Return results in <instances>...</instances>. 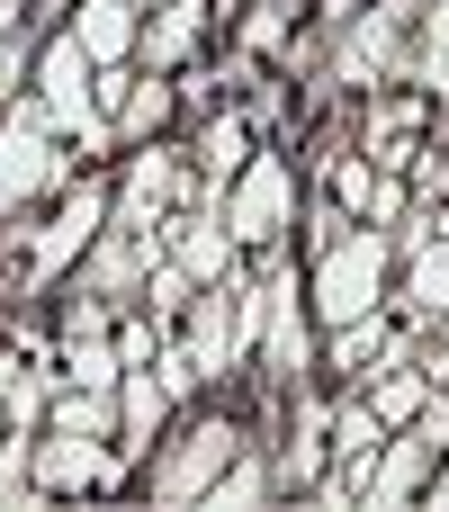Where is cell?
I'll return each instance as SVG.
<instances>
[{
  "label": "cell",
  "instance_id": "cell-25",
  "mask_svg": "<svg viewBox=\"0 0 449 512\" xmlns=\"http://www.w3.org/2000/svg\"><path fill=\"white\" fill-rule=\"evenodd\" d=\"M414 81L449 117V0H423V36H414Z\"/></svg>",
  "mask_w": 449,
  "mask_h": 512
},
{
  "label": "cell",
  "instance_id": "cell-28",
  "mask_svg": "<svg viewBox=\"0 0 449 512\" xmlns=\"http://www.w3.org/2000/svg\"><path fill=\"white\" fill-rule=\"evenodd\" d=\"M405 207H414V198H405V171H378V189H369V216H360V225H387V234H396V225H405Z\"/></svg>",
  "mask_w": 449,
  "mask_h": 512
},
{
  "label": "cell",
  "instance_id": "cell-9",
  "mask_svg": "<svg viewBox=\"0 0 449 512\" xmlns=\"http://www.w3.org/2000/svg\"><path fill=\"white\" fill-rule=\"evenodd\" d=\"M288 225H297V171H288V153H261V144H252V162H243L234 189H225V234H234L243 252H279Z\"/></svg>",
  "mask_w": 449,
  "mask_h": 512
},
{
  "label": "cell",
  "instance_id": "cell-24",
  "mask_svg": "<svg viewBox=\"0 0 449 512\" xmlns=\"http://www.w3.org/2000/svg\"><path fill=\"white\" fill-rule=\"evenodd\" d=\"M171 108H180V90H171L162 72H135V90H126V108H117L108 126H117V144H153V135L171 126Z\"/></svg>",
  "mask_w": 449,
  "mask_h": 512
},
{
  "label": "cell",
  "instance_id": "cell-8",
  "mask_svg": "<svg viewBox=\"0 0 449 512\" xmlns=\"http://www.w3.org/2000/svg\"><path fill=\"white\" fill-rule=\"evenodd\" d=\"M189 198H198V189H189V162L153 135V144L126 162V180H117V198H108V225H117V234H144V243H162V234H171V216H180Z\"/></svg>",
  "mask_w": 449,
  "mask_h": 512
},
{
  "label": "cell",
  "instance_id": "cell-1",
  "mask_svg": "<svg viewBox=\"0 0 449 512\" xmlns=\"http://www.w3.org/2000/svg\"><path fill=\"white\" fill-rule=\"evenodd\" d=\"M108 198H117V180L81 171L45 225H9V243H0V270H9V288L27 297V288H54L63 270H81V252H90V243H99V225H108Z\"/></svg>",
  "mask_w": 449,
  "mask_h": 512
},
{
  "label": "cell",
  "instance_id": "cell-22",
  "mask_svg": "<svg viewBox=\"0 0 449 512\" xmlns=\"http://www.w3.org/2000/svg\"><path fill=\"white\" fill-rule=\"evenodd\" d=\"M270 495H279V468L261 459V441H243L225 459V477L207 486V512H252V504H270Z\"/></svg>",
  "mask_w": 449,
  "mask_h": 512
},
{
  "label": "cell",
  "instance_id": "cell-10",
  "mask_svg": "<svg viewBox=\"0 0 449 512\" xmlns=\"http://www.w3.org/2000/svg\"><path fill=\"white\" fill-rule=\"evenodd\" d=\"M306 351H315V306H306V279L288 252H261V360L270 378H306Z\"/></svg>",
  "mask_w": 449,
  "mask_h": 512
},
{
  "label": "cell",
  "instance_id": "cell-30",
  "mask_svg": "<svg viewBox=\"0 0 449 512\" xmlns=\"http://www.w3.org/2000/svg\"><path fill=\"white\" fill-rule=\"evenodd\" d=\"M117 369H153V324H144V315L117 324Z\"/></svg>",
  "mask_w": 449,
  "mask_h": 512
},
{
  "label": "cell",
  "instance_id": "cell-6",
  "mask_svg": "<svg viewBox=\"0 0 449 512\" xmlns=\"http://www.w3.org/2000/svg\"><path fill=\"white\" fill-rule=\"evenodd\" d=\"M90 81H99V63L81 54V36H72V27L36 45V72H27V90H36V99H45V117L63 126V144H81V162L117 144V126L99 117V99H90Z\"/></svg>",
  "mask_w": 449,
  "mask_h": 512
},
{
  "label": "cell",
  "instance_id": "cell-13",
  "mask_svg": "<svg viewBox=\"0 0 449 512\" xmlns=\"http://www.w3.org/2000/svg\"><path fill=\"white\" fill-rule=\"evenodd\" d=\"M423 126H432V99H423V90H387V99H369V117H360V153H369L378 171H414V162H423Z\"/></svg>",
  "mask_w": 449,
  "mask_h": 512
},
{
  "label": "cell",
  "instance_id": "cell-7",
  "mask_svg": "<svg viewBox=\"0 0 449 512\" xmlns=\"http://www.w3.org/2000/svg\"><path fill=\"white\" fill-rule=\"evenodd\" d=\"M441 459H449V387H432V396H423V414L387 432V450H378V468H369V486H360V495H369L378 512L414 504V495L432 486V468H441Z\"/></svg>",
  "mask_w": 449,
  "mask_h": 512
},
{
  "label": "cell",
  "instance_id": "cell-21",
  "mask_svg": "<svg viewBox=\"0 0 449 512\" xmlns=\"http://www.w3.org/2000/svg\"><path fill=\"white\" fill-rule=\"evenodd\" d=\"M378 450H387V423H378V405H369V396H351V405L333 414V459H342V477H351V486H369Z\"/></svg>",
  "mask_w": 449,
  "mask_h": 512
},
{
  "label": "cell",
  "instance_id": "cell-14",
  "mask_svg": "<svg viewBox=\"0 0 449 512\" xmlns=\"http://www.w3.org/2000/svg\"><path fill=\"white\" fill-rule=\"evenodd\" d=\"M153 261H162V243H144V234H117V225H99V243L81 252V288H90V297H108V306H126V297H144Z\"/></svg>",
  "mask_w": 449,
  "mask_h": 512
},
{
  "label": "cell",
  "instance_id": "cell-18",
  "mask_svg": "<svg viewBox=\"0 0 449 512\" xmlns=\"http://www.w3.org/2000/svg\"><path fill=\"white\" fill-rule=\"evenodd\" d=\"M441 234H423V243H405V315L432 333L449 315V216H432Z\"/></svg>",
  "mask_w": 449,
  "mask_h": 512
},
{
  "label": "cell",
  "instance_id": "cell-32",
  "mask_svg": "<svg viewBox=\"0 0 449 512\" xmlns=\"http://www.w3.org/2000/svg\"><path fill=\"white\" fill-rule=\"evenodd\" d=\"M423 495H432V504H449V459L432 468V486H423Z\"/></svg>",
  "mask_w": 449,
  "mask_h": 512
},
{
  "label": "cell",
  "instance_id": "cell-16",
  "mask_svg": "<svg viewBox=\"0 0 449 512\" xmlns=\"http://www.w3.org/2000/svg\"><path fill=\"white\" fill-rule=\"evenodd\" d=\"M252 162V117L243 108H225V117H207L198 126V198L225 216V189H234V171Z\"/></svg>",
  "mask_w": 449,
  "mask_h": 512
},
{
  "label": "cell",
  "instance_id": "cell-23",
  "mask_svg": "<svg viewBox=\"0 0 449 512\" xmlns=\"http://www.w3.org/2000/svg\"><path fill=\"white\" fill-rule=\"evenodd\" d=\"M324 459H333V414H324L315 396H297V441L279 450V486H315Z\"/></svg>",
  "mask_w": 449,
  "mask_h": 512
},
{
  "label": "cell",
  "instance_id": "cell-5",
  "mask_svg": "<svg viewBox=\"0 0 449 512\" xmlns=\"http://www.w3.org/2000/svg\"><path fill=\"white\" fill-rule=\"evenodd\" d=\"M387 270H396V234H387V225H351V234H333V243L315 252V270H306V306H315V324H351V315H369V306L387 297Z\"/></svg>",
  "mask_w": 449,
  "mask_h": 512
},
{
  "label": "cell",
  "instance_id": "cell-20",
  "mask_svg": "<svg viewBox=\"0 0 449 512\" xmlns=\"http://www.w3.org/2000/svg\"><path fill=\"white\" fill-rule=\"evenodd\" d=\"M387 351H396V324H387L378 306H369V315H351V324H333V369H342L351 387H369Z\"/></svg>",
  "mask_w": 449,
  "mask_h": 512
},
{
  "label": "cell",
  "instance_id": "cell-34",
  "mask_svg": "<svg viewBox=\"0 0 449 512\" xmlns=\"http://www.w3.org/2000/svg\"><path fill=\"white\" fill-rule=\"evenodd\" d=\"M135 9H162V0H135Z\"/></svg>",
  "mask_w": 449,
  "mask_h": 512
},
{
  "label": "cell",
  "instance_id": "cell-31",
  "mask_svg": "<svg viewBox=\"0 0 449 512\" xmlns=\"http://www.w3.org/2000/svg\"><path fill=\"white\" fill-rule=\"evenodd\" d=\"M18 18H27V0H0V36H18Z\"/></svg>",
  "mask_w": 449,
  "mask_h": 512
},
{
  "label": "cell",
  "instance_id": "cell-15",
  "mask_svg": "<svg viewBox=\"0 0 449 512\" xmlns=\"http://www.w3.org/2000/svg\"><path fill=\"white\" fill-rule=\"evenodd\" d=\"M207 27H216V0H162L144 18V36H135V72H180Z\"/></svg>",
  "mask_w": 449,
  "mask_h": 512
},
{
  "label": "cell",
  "instance_id": "cell-29",
  "mask_svg": "<svg viewBox=\"0 0 449 512\" xmlns=\"http://www.w3.org/2000/svg\"><path fill=\"white\" fill-rule=\"evenodd\" d=\"M153 378H162V387H171V405H180V396H189V387H207V378H198V360H189V342H171V351H162V360H153Z\"/></svg>",
  "mask_w": 449,
  "mask_h": 512
},
{
  "label": "cell",
  "instance_id": "cell-2",
  "mask_svg": "<svg viewBox=\"0 0 449 512\" xmlns=\"http://www.w3.org/2000/svg\"><path fill=\"white\" fill-rule=\"evenodd\" d=\"M81 171H72V153H63V126L45 117V99L36 90H18L9 108H0V216H27L36 198H54V189H72Z\"/></svg>",
  "mask_w": 449,
  "mask_h": 512
},
{
  "label": "cell",
  "instance_id": "cell-17",
  "mask_svg": "<svg viewBox=\"0 0 449 512\" xmlns=\"http://www.w3.org/2000/svg\"><path fill=\"white\" fill-rule=\"evenodd\" d=\"M162 423H171V387L153 369H117V459H144Z\"/></svg>",
  "mask_w": 449,
  "mask_h": 512
},
{
  "label": "cell",
  "instance_id": "cell-4",
  "mask_svg": "<svg viewBox=\"0 0 449 512\" xmlns=\"http://www.w3.org/2000/svg\"><path fill=\"white\" fill-rule=\"evenodd\" d=\"M414 36H423V0H378L342 27L333 63H324V90H396L414 81Z\"/></svg>",
  "mask_w": 449,
  "mask_h": 512
},
{
  "label": "cell",
  "instance_id": "cell-12",
  "mask_svg": "<svg viewBox=\"0 0 449 512\" xmlns=\"http://www.w3.org/2000/svg\"><path fill=\"white\" fill-rule=\"evenodd\" d=\"M243 450V423L234 414H207V423H189L180 432V450L153 468V504H207V486L225 477V459Z\"/></svg>",
  "mask_w": 449,
  "mask_h": 512
},
{
  "label": "cell",
  "instance_id": "cell-19",
  "mask_svg": "<svg viewBox=\"0 0 449 512\" xmlns=\"http://www.w3.org/2000/svg\"><path fill=\"white\" fill-rule=\"evenodd\" d=\"M72 36H81V54L108 72V63H135V36H144V18H135V0H81Z\"/></svg>",
  "mask_w": 449,
  "mask_h": 512
},
{
  "label": "cell",
  "instance_id": "cell-26",
  "mask_svg": "<svg viewBox=\"0 0 449 512\" xmlns=\"http://www.w3.org/2000/svg\"><path fill=\"white\" fill-rule=\"evenodd\" d=\"M288 18H297V0H252V9H243V54H234V72H252L261 54H279V45H288Z\"/></svg>",
  "mask_w": 449,
  "mask_h": 512
},
{
  "label": "cell",
  "instance_id": "cell-33",
  "mask_svg": "<svg viewBox=\"0 0 449 512\" xmlns=\"http://www.w3.org/2000/svg\"><path fill=\"white\" fill-rule=\"evenodd\" d=\"M0 441H9V405H0Z\"/></svg>",
  "mask_w": 449,
  "mask_h": 512
},
{
  "label": "cell",
  "instance_id": "cell-27",
  "mask_svg": "<svg viewBox=\"0 0 449 512\" xmlns=\"http://www.w3.org/2000/svg\"><path fill=\"white\" fill-rule=\"evenodd\" d=\"M189 297H198V279H189L180 261H153V279H144V306H153V324L189 315Z\"/></svg>",
  "mask_w": 449,
  "mask_h": 512
},
{
  "label": "cell",
  "instance_id": "cell-11",
  "mask_svg": "<svg viewBox=\"0 0 449 512\" xmlns=\"http://www.w3.org/2000/svg\"><path fill=\"white\" fill-rule=\"evenodd\" d=\"M126 459L108 432H72V423H45L36 432V468H27V504H54V495H90V486H117Z\"/></svg>",
  "mask_w": 449,
  "mask_h": 512
},
{
  "label": "cell",
  "instance_id": "cell-3",
  "mask_svg": "<svg viewBox=\"0 0 449 512\" xmlns=\"http://www.w3.org/2000/svg\"><path fill=\"white\" fill-rule=\"evenodd\" d=\"M180 342H189L198 378H225V369H243V360L261 351V279H252L243 261H234L225 279H198Z\"/></svg>",
  "mask_w": 449,
  "mask_h": 512
}]
</instances>
